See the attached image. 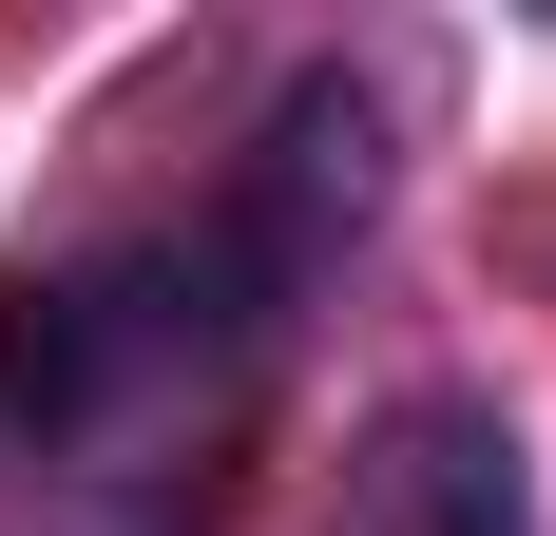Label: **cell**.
<instances>
[{
  "label": "cell",
  "mask_w": 556,
  "mask_h": 536,
  "mask_svg": "<svg viewBox=\"0 0 556 536\" xmlns=\"http://www.w3.org/2000/svg\"><path fill=\"white\" fill-rule=\"evenodd\" d=\"M365 212H384V97L307 58L269 97V135H250V173H230V230H250V250L288 268V307H307V288L365 250Z\"/></svg>",
  "instance_id": "cell-1"
},
{
  "label": "cell",
  "mask_w": 556,
  "mask_h": 536,
  "mask_svg": "<svg viewBox=\"0 0 556 536\" xmlns=\"http://www.w3.org/2000/svg\"><path fill=\"white\" fill-rule=\"evenodd\" d=\"M345 518L365 536H538V480H518V422L480 383H403L365 460H345Z\"/></svg>",
  "instance_id": "cell-2"
}]
</instances>
